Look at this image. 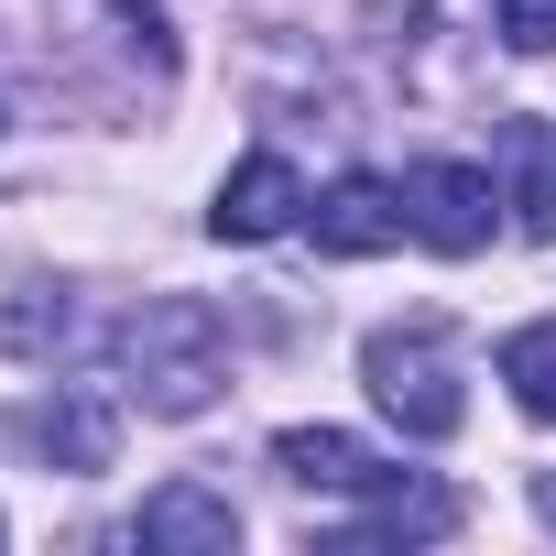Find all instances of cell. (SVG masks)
Returning a JSON list of instances; mask_svg holds the SVG:
<instances>
[{
    "label": "cell",
    "mask_w": 556,
    "mask_h": 556,
    "mask_svg": "<svg viewBox=\"0 0 556 556\" xmlns=\"http://www.w3.org/2000/svg\"><path fill=\"white\" fill-rule=\"evenodd\" d=\"M121 361H131V393L153 415H207L218 382H229V317L207 295H153L121 328Z\"/></svg>",
    "instance_id": "6da1fadb"
},
{
    "label": "cell",
    "mask_w": 556,
    "mask_h": 556,
    "mask_svg": "<svg viewBox=\"0 0 556 556\" xmlns=\"http://www.w3.org/2000/svg\"><path fill=\"white\" fill-rule=\"evenodd\" d=\"M361 382H371V404L404 426V437H458V361H447V339L437 328H371L361 339Z\"/></svg>",
    "instance_id": "7a4b0ae2"
},
{
    "label": "cell",
    "mask_w": 556,
    "mask_h": 556,
    "mask_svg": "<svg viewBox=\"0 0 556 556\" xmlns=\"http://www.w3.org/2000/svg\"><path fill=\"white\" fill-rule=\"evenodd\" d=\"M404 218H415V240H426V251L469 262V251L491 240V175L437 153V164H415V175H404Z\"/></svg>",
    "instance_id": "3957f363"
},
{
    "label": "cell",
    "mask_w": 556,
    "mask_h": 556,
    "mask_svg": "<svg viewBox=\"0 0 556 556\" xmlns=\"http://www.w3.org/2000/svg\"><path fill=\"white\" fill-rule=\"evenodd\" d=\"M306 229H317V251H328V262H371V251L415 240L404 186H382V175H339L328 197H306Z\"/></svg>",
    "instance_id": "277c9868"
},
{
    "label": "cell",
    "mask_w": 556,
    "mask_h": 556,
    "mask_svg": "<svg viewBox=\"0 0 556 556\" xmlns=\"http://www.w3.org/2000/svg\"><path fill=\"white\" fill-rule=\"evenodd\" d=\"M295 218H306V175H295L285 153H251V164L218 186V207H207L218 240H285Z\"/></svg>",
    "instance_id": "5b68a950"
},
{
    "label": "cell",
    "mask_w": 556,
    "mask_h": 556,
    "mask_svg": "<svg viewBox=\"0 0 556 556\" xmlns=\"http://www.w3.org/2000/svg\"><path fill=\"white\" fill-rule=\"evenodd\" d=\"M142 545H153V556H229V545H240V513H229V491H207V480H164V491L142 502Z\"/></svg>",
    "instance_id": "8992f818"
},
{
    "label": "cell",
    "mask_w": 556,
    "mask_h": 556,
    "mask_svg": "<svg viewBox=\"0 0 556 556\" xmlns=\"http://www.w3.org/2000/svg\"><path fill=\"white\" fill-rule=\"evenodd\" d=\"M502 175H513V229L556 240V121H502Z\"/></svg>",
    "instance_id": "52a82bcc"
},
{
    "label": "cell",
    "mask_w": 556,
    "mask_h": 556,
    "mask_svg": "<svg viewBox=\"0 0 556 556\" xmlns=\"http://www.w3.org/2000/svg\"><path fill=\"white\" fill-rule=\"evenodd\" d=\"M273 469H285L295 491H371L382 480V458L361 437H339V426H285L273 437Z\"/></svg>",
    "instance_id": "ba28073f"
},
{
    "label": "cell",
    "mask_w": 556,
    "mask_h": 556,
    "mask_svg": "<svg viewBox=\"0 0 556 556\" xmlns=\"http://www.w3.org/2000/svg\"><path fill=\"white\" fill-rule=\"evenodd\" d=\"M447 523H458V502H447L437 480H393V469H382V480L361 491V534H371V545H426V534H447Z\"/></svg>",
    "instance_id": "9c48e42d"
},
{
    "label": "cell",
    "mask_w": 556,
    "mask_h": 556,
    "mask_svg": "<svg viewBox=\"0 0 556 556\" xmlns=\"http://www.w3.org/2000/svg\"><path fill=\"white\" fill-rule=\"evenodd\" d=\"M502 382H513V404L534 426H556V317H534V328L502 339Z\"/></svg>",
    "instance_id": "30bf717a"
},
{
    "label": "cell",
    "mask_w": 556,
    "mask_h": 556,
    "mask_svg": "<svg viewBox=\"0 0 556 556\" xmlns=\"http://www.w3.org/2000/svg\"><path fill=\"white\" fill-rule=\"evenodd\" d=\"M45 447H55L66 469H110V404H99V393H66V404L45 415Z\"/></svg>",
    "instance_id": "8fae6325"
},
{
    "label": "cell",
    "mask_w": 556,
    "mask_h": 556,
    "mask_svg": "<svg viewBox=\"0 0 556 556\" xmlns=\"http://www.w3.org/2000/svg\"><path fill=\"white\" fill-rule=\"evenodd\" d=\"M491 12H502L513 55H556V0H491Z\"/></svg>",
    "instance_id": "7c38bea8"
},
{
    "label": "cell",
    "mask_w": 556,
    "mask_h": 556,
    "mask_svg": "<svg viewBox=\"0 0 556 556\" xmlns=\"http://www.w3.org/2000/svg\"><path fill=\"white\" fill-rule=\"evenodd\" d=\"M534 513H545V523H556V480H534Z\"/></svg>",
    "instance_id": "4fadbf2b"
}]
</instances>
